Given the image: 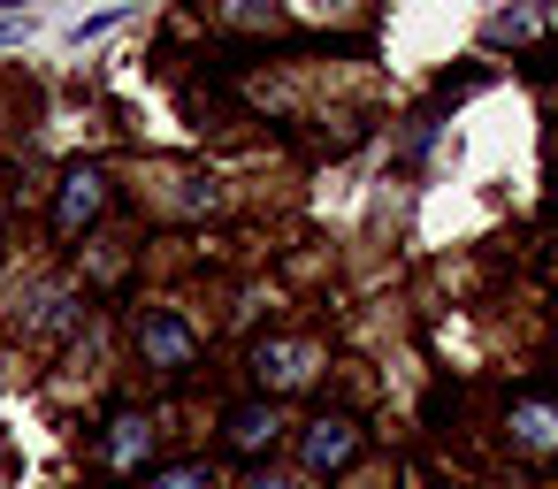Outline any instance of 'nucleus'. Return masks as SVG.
I'll return each instance as SVG.
<instances>
[{
	"label": "nucleus",
	"instance_id": "f257e3e1",
	"mask_svg": "<svg viewBox=\"0 0 558 489\" xmlns=\"http://www.w3.org/2000/svg\"><path fill=\"white\" fill-rule=\"evenodd\" d=\"M322 367H329V359H322V344H314V337H268V344L253 352V375H260V390H268V398H276V390H306Z\"/></svg>",
	"mask_w": 558,
	"mask_h": 489
},
{
	"label": "nucleus",
	"instance_id": "f03ea898",
	"mask_svg": "<svg viewBox=\"0 0 558 489\" xmlns=\"http://www.w3.org/2000/svg\"><path fill=\"white\" fill-rule=\"evenodd\" d=\"M138 352H146V367H161V375H184V367H199V337L169 314V306H154L146 321H138Z\"/></svg>",
	"mask_w": 558,
	"mask_h": 489
},
{
	"label": "nucleus",
	"instance_id": "7ed1b4c3",
	"mask_svg": "<svg viewBox=\"0 0 558 489\" xmlns=\"http://www.w3.org/2000/svg\"><path fill=\"white\" fill-rule=\"evenodd\" d=\"M299 459H306V474H344V466L360 459V420H344V413H322V420H306V436H299Z\"/></svg>",
	"mask_w": 558,
	"mask_h": 489
},
{
	"label": "nucleus",
	"instance_id": "20e7f679",
	"mask_svg": "<svg viewBox=\"0 0 558 489\" xmlns=\"http://www.w3.org/2000/svg\"><path fill=\"white\" fill-rule=\"evenodd\" d=\"M100 207H108V176H100V169H70L62 192H54V230L77 237V230L100 222Z\"/></svg>",
	"mask_w": 558,
	"mask_h": 489
},
{
	"label": "nucleus",
	"instance_id": "39448f33",
	"mask_svg": "<svg viewBox=\"0 0 558 489\" xmlns=\"http://www.w3.org/2000/svg\"><path fill=\"white\" fill-rule=\"evenodd\" d=\"M276 436H283V413H276L268 398H253V405H230V420H222V443H230L238 459H260V451H276Z\"/></svg>",
	"mask_w": 558,
	"mask_h": 489
},
{
	"label": "nucleus",
	"instance_id": "423d86ee",
	"mask_svg": "<svg viewBox=\"0 0 558 489\" xmlns=\"http://www.w3.org/2000/svg\"><path fill=\"white\" fill-rule=\"evenodd\" d=\"M505 428H512V451H527V459H558V398H520Z\"/></svg>",
	"mask_w": 558,
	"mask_h": 489
},
{
	"label": "nucleus",
	"instance_id": "0eeeda50",
	"mask_svg": "<svg viewBox=\"0 0 558 489\" xmlns=\"http://www.w3.org/2000/svg\"><path fill=\"white\" fill-rule=\"evenodd\" d=\"M146 451H154V420H146V413H116L100 459H108L116 474H131V466H146Z\"/></svg>",
	"mask_w": 558,
	"mask_h": 489
},
{
	"label": "nucleus",
	"instance_id": "6e6552de",
	"mask_svg": "<svg viewBox=\"0 0 558 489\" xmlns=\"http://www.w3.org/2000/svg\"><path fill=\"white\" fill-rule=\"evenodd\" d=\"M146 489H215V474L207 466H161V474H146Z\"/></svg>",
	"mask_w": 558,
	"mask_h": 489
},
{
	"label": "nucleus",
	"instance_id": "1a4fd4ad",
	"mask_svg": "<svg viewBox=\"0 0 558 489\" xmlns=\"http://www.w3.org/2000/svg\"><path fill=\"white\" fill-rule=\"evenodd\" d=\"M230 16H238V24H260V16H276V0H238Z\"/></svg>",
	"mask_w": 558,
	"mask_h": 489
},
{
	"label": "nucleus",
	"instance_id": "9d476101",
	"mask_svg": "<svg viewBox=\"0 0 558 489\" xmlns=\"http://www.w3.org/2000/svg\"><path fill=\"white\" fill-rule=\"evenodd\" d=\"M245 489H299V481H291V474H253Z\"/></svg>",
	"mask_w": 558,
	"mask_h": 489
},
{
	"label": "nucleus",
	"instance_id": "9b49d317",
	"mask_svg": "<svg viewBox=\"0 0 558 489\" xmlns=\"http://www.w3.org/2000/svg\"><path fill=\"white\" fill-rule=\"evenodd\" d=\"M550 276H558V245H550Z\"/></svg>",
	"mask_w": 558,
	"mask_h": 489
},
{
	"label": "nucleus",
	"instance_id": "f8f14e48",
	"mask_svg": "<svg viewBox=\"0 0 558 489\" xmlns=\"http://www.w3.org/2000/svg\"><path fill=\"white\" fill-rule=\"evenodd\" d=\"M0 9H24V0H0Z\"/></svg>",
	"mask_w": 558,
	"mask_h": 489
}]
</instances>
